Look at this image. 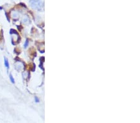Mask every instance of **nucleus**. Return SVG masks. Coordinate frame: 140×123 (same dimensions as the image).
<instances>
[{"mask_svg": "<svg viewBox=\"0 0 140 123\" xmlns=\"http://www.w3.org/2000/svg\"><path fill=\"white\" fill-rule=\"evenodd\" d=\"M31 5L32 7L36 10H41L43 8V3L39 0H31Z\"/></svg>", "mask_w": 140, "mask_h": 123, "instance_id": "1", "label": "nucleus"}, {"mask_svg": "<svg viewBox=\"0 0 140 123\" xmlns=\"http://www.w3.org/2000/svg\"><path fill=\"white\" fill-rule=\"evenodd\" d=\"M4 60H5V65L6 66L7 68H9V62H8V60L6 57L4 58Z\"/></svg>", "mask_w": 140, "mask_h": 123, "instance_id": "2", "label": "nucleus"}, {"mask_svg": "<svg viewBox=\"0 0 140 123\" xmlns=\"http://www.w3.org/2000/svg\"><path fill=\"white\" fill-rule=\"evenodd\" d=\"M10 80H11V82H12L13 83H14V78H13V75H12L11 74H10Z\"/></svg>", "mask_w": 140, "mask_h": 123, "instance_id": "3", "label": "nucleus"}, {"mask_svg": "<svg viewBox=\"0 0 140 123\" xmlns=\"http://www.w3.org/2000/svg\"><path fill=\"white\" fill-rule=\"evenodd\" d=\"M28 43H29L28 40H26V41L25 44H24V47L26 48L27 47V45H28Z\"/></svg>", "mask_w": 140, "mask_h": 123, "instance_id": "4", "label": "nucleus"}, {"mask_svg": "<svg viewBox=\"0 0 140 123\" xmlns=\"http://www.w3.org/2000/svg\"><path fill=\"white\" fill-rule=\"evenodd\" d=\"M35 100H36V102H38L39 101V100L38 99V98H37V97H35Z\"/></svg>", "mask_w": 140, "mask_h": 123, "instance_id": "5", "label": "nucleus"}]
</instances>
